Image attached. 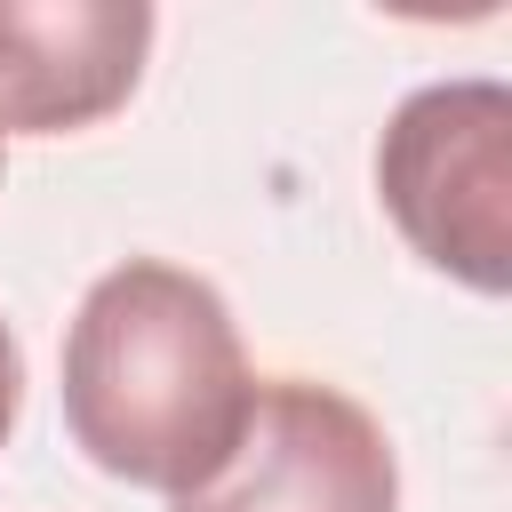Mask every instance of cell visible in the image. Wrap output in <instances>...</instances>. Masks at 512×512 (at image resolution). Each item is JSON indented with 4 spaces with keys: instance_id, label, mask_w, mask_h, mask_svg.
Listing matches in <instances>:
<instances>
[{
    "instance_id": "1",
    "label": "cell",
    "mask_w": 512,
    "mask_h": 512,
    "mask_svg": "<svg viewBox=\"0 0 512 512\" xmlns=\"http://www.w3.org/2000/svg\"><path fill=\"white\" fill-rule=\"evenodd\" d=\"M256 408V368L224 296L160 256L112 264L64 328V424L128 488H208Z\"/></svg>"
},
{
    "instance_id": "2",
    "label": "cell",
    "mask_w": 512,
    "mask_h": 512,
    "mask_svg": "<svg viewBox=\"0 0 512 512\" xmlns=\"http://www.w3.org/2000/svg\"><path fill=\"white\" fill-rule=\"evenodd\" d=\"M376 192L424 264L456 272L480 296H504L512 288V88L504 80L416 88L376 144Z\"/></svg>"
},
{
    "instance_id": "3",
    "label": "cell",
    "mask_w": 512,
    "mask_h": 512,
    "mask_svg": "<svg viewBox=\"0 0 512 512\" xmlns=\"http://www.w3.org/2000/svg\"><path fill=\"white\" fill-rule=\"evenodd\" d=\"M176 512H400V464L352 392L272 376L256 384L232 464L176 496Z\"/></svg>"
},
{
    "instance_id": "4",
    "label": "cell",
    "mask_w": 512,
    "mask_h": 512,
    "mask_svg": "<svg viewBox=\"0 0 512 512\" xmlns=\"http://www.w3.org/2000/svg\"><path fill=\"white\" fill-rule=\"evenodd\" d=\"M144 48V0H0V136L96 128L136 96Z\"/></svg>"
},
{
    "instance_id": "5",
    "label": "cell",
    "mask_w": 512,
    "mask_h": 512,
    "mask_svg": "<svg viewBox=\"0 0 512 512\" xmlns=\"http://www.w3.org/2000/svg\"><path fill=\"white\" fill-rule=\"evenodd\" d=\"M16 400H24V352H16V336H8V320H0V440H8V424H16Z\"/></svg>"
}]
</instances>
